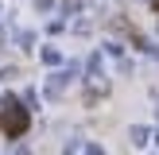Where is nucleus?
Here are the masks:
<instances>
[{
  "label": "nucleus",
  "instance_id": "obj_1",
  "mask_svg": "<svg viewBox=\"0 0 159 155\" xmlns=\"http://www.w3.org/2000/svg\"><path fill=\"white\" fill-rule=\"evenodd\" d=\"M23 124H27L23 113H8V116H4V128H8V132H23Z\"/></svg>",
  "mask_w": 159,
  "mask_h": 155
}]
</instances>
